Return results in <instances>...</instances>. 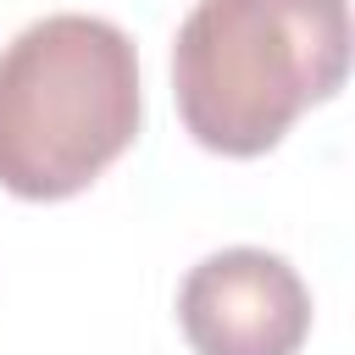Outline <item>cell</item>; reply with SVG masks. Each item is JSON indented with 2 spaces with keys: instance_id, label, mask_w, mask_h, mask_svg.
<instances>
[{
  "instance_id": "obj_3",
  "label": "cell",
  "mask_w": 355,
  "mask_h": 355,
  "mask_svg": "<svg viewBox=\"0 0 355 355\" xmlns=\"http://www.w3.org/2000/svg\"><path fill=\"white\" fill-rule=\"evenodd\" d=\"M178 327L194 355H300L311 338V288L283 255L233 244L189 266Z\"/></svg>"
},
{
  "instance_id": "obj_1",
  "label": "cell",
  "mask_w": 355,
  "mask_h": 355,
  "mask_svg": "<svg viewBox=\"0 0 355 355\" xmlns=\"http://www.w3.org/2000/svg\"><path fill=\"white\" fill-rule=\"evenodd\" d=\"M349 78V0H194L172 39V100L211 155H266Z\"/></svg>"
},
{
  "instance_id": "obj_2",
  "label": "cell",
  "mask_w": 355,
  "mask_h": 355,
  "mask_svg": "<svg viewBox=\"0 0 355 355\" xmlns=\"http://www.w3.org/2000/svg\"><path fill=\"white\" fill-rule=\"evenodd\" d=\"M139 50L89 11L28 22L0 50V189L17 200L83 194L139 139Z\"/></svg>"
}]
</instances>
